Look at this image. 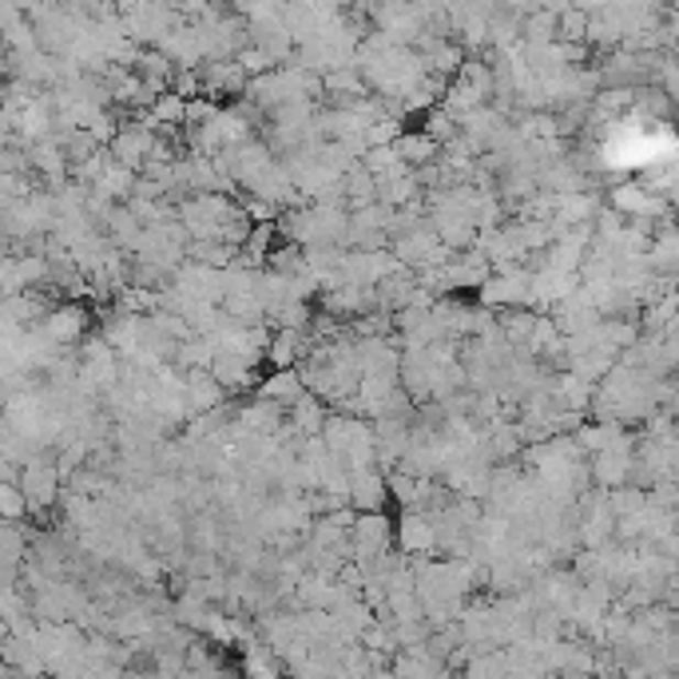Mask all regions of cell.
Masks as SVG:
<instances>
[{"label":"cell","mask_w":679,"mask_h":679,"mask_svg":"<svg viewBox=\"0 0 679 679\" xmlns=\"http://www.w3.org/2000/svg\"><path fill=\"white\" fill-rule=\"evenodd\" d=\"M17 485H21L24 501H29V513H52L64 489L61 473H56V457L32 453L21 466V481Z\"/></svg>","instance_id":"obj_1"},{"label":"cell","mask_w":679,"mask_h":679,"mask_svg":"<svg viewBox=\"0 0 679 679\" xmlns=\"http://www.w3.org/2000/svg\"><path fill=\"white\" fill-rule=\"evenodd\" d=\"M36 326H41V335L48 338L52 346H61V350H68V346L80 342L84 330H88V310H84L80 303L48 306V315H44Z\"/></svg>","instance_id":"obj_2"},{"label":"cell","mask_w":679,"mask_h":679,"mask_svg":"<svg viewBox=\"0 0 679 679\" xmlns=\"http://www.w3.org/2000/svg\"><path fill=\"white\" fill-rule=\"evenodd\" d=\"M152 143H155V132L147 128V123H120V132L112 135V143H108V152L116 155V160L123 163V167H132V172H140L143 160L152 155Z\"/></svg>","instance_id":"obj_3"},{"label":"cell","mask_w":679,"mask_h":679,"mask_svg":"<svg viewBox=\"0 0 679 679\" xmlns=\"http://www.w3.org/2000/svg\"><path fill=\"white\" fill-rule=\"evenodd\" d=\"M397 545H402V552H409V557H429V552H437L434 513L409 508L406 517H402V528H397Z\"/></svg>","instance_id":"obj_4"},{"label":"cell","mask_w":679,"mask_h":679,"mask_svg":"<svg viewBox=\"0 0 679 679\" xmlns=\"http://www.w3.org/2000/svg\"><path fill=\"white\" fill-rule=\"evenodd\" d=\"M207 370H211V377L223 385L227 394H231V390H251L254 374H259V365L247 362V358H239V354H227V350H215Z\"/></svg>","instance_id":"obj_5"},{"label":"cell","mask_w":679,"mask_h":679,"mask_svg":"<svg viewBox=\"0 0 679 679\" xmlns=\"http://www.w3.org/2000/svg\"><path fill=\"white\" fill-rule=\"evenodd\" d=\"M183 397H187V409L199 414V409H215L227 402V390L211 377V370H187L183 377Z\"/></svg>","instance_id":"obj_6"},{"label":"cell","mask_w":679,"mask_h":679,"mask_svg":"<svg viewBox=\"0 0 679 679\" xmlns=\"http://www.w3.org/2000/svg\"><path fill=\"white\" fill-rule=\"evenodd\" d=\"M385 473L377 466L370 469H358V473H350V505L358 508V513H370V508H382L385 505Z\"/></svg>","instance_id":"obj_7"},{"label":"cell","mask_w":679,"mask_h":679,"mask_svg":"<svg viewBox=\"0 0 679 679\" xmlns=\"http://www.w3.org/2000/svg\"><path fill=\"white\" fill-rule=\"evenodd\" d=\"M303 390H306L303 377H298V370L291 365V370H274V374L266 377L263 385H259V397H263V402H274V406L291 409L298 402V394H303Z\"/></svg>","instance_id":"obj_8"},{"label":"cell","mask_w":679,"mask_h":679,"mask_svg":"<svg viewBox=\"0 0 679 679\" xmlns=\"http://www.w3.org/2000/svg\"><path fill=\"white\" fill-rule=\"evenodd\" d=\"M322 421H326L322 397L310 394V390H303V394H298V402L291 406V426L298 429V437H306V434H318V429H322Z\"/></svg>","instance_id":"obj_9"},{"label":"cell","mask_w":679,"mask_h":679,"mask_svg":"<svg viewBox=\"0 0 679 679\" xmlns=\"http://www.w3.org/2000/svg\"><path fill=\"white\" fill-rule=\"evenodd\" d=\"M394 147H397V155H402L406 167H421V163H429V160L441 155L437 140H429V135H397Z\"/></svg>","instance_id":"obj_10"},{"label":"cell","mask_w":679,"mask_h":679,"mask_svg":"<svg viewBox=\"0 0 679 679\" xmlns=\"http://www.w3.org/2000/svg\"><path fill=\"white\" fill-rule=\"evenodd\" d=\"M620 437H624V429H620V421H596V426H584V429H577V446L584 449V453H600V449L616 446Z\"/></svg>","instance_id":"obj_11"},{"label":"cell","mask_w":679,"mask_h":679,"mask_svg":"<svg viewBox=\"0 0 679 679\" xmlns=\"http://www.w3.org/2000/svg\"><path fill=\"white\" fill-rule=\"evenodd\" d=\"M21 291H29V274H24V263L21 254H4L0 259V295H21Z\"/></svg>","instance_id":"obj_12"},{"label":"cell","mask_w":679,"mask_h":679,"mask_svg":"<svg viewBox=\"0 0 679 679\" xmlns=\"http://www.w3.org/2000/svg\"><path fill=\"white\" fill-rule=\"evenodd\" d=\"M29 517V501H24L21 485L17 481H0V521H24Z\"/></svg>","instance_id":"obj_13"},{"label":"cell","mask_w":679,"mask_h":679,"mask_svg":"<svg viewBox=\"0 0 679 679\" xmlns=\"http://www.w3.org/2000/svg\"><path fill=\"white\" fill-rule=\"evenodd\" d=\"M4 143H12V116L4 112V103H0V147Z\"/></svg>","instance_id":"obj_14"},{"label":"cell","mask_w":679,"mask_h":679,"mask_svg":"<svg viewBox=\"0 0 679 679\" xmlns=\"http://www.w3.org/2000/svg\"><path fill=\"white\" fill-rule=\"evenodd\" d=\"M4 76H9V44L0 41V80H4Z\"/></svg>","instance_id":"obj_15"},{"label":"cell","mask_w":679,"mask_h":679,"mask_svg":"<svg viewBox=\"0 0 679 679\" xmlns=\"http://www.w3.org/2000/svg\"><path fill=\"white\" fill-rule=\"evenodd\" d=\"M4 636H9V620L0 616V639H4Z\"/></svg>","instance_id":"obj_16"}]
</instances>
